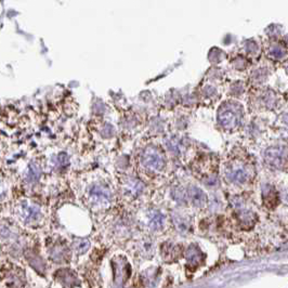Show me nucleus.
<instances>
[{
  "instance_id": "1",
  "label": "nucleus",
  "mask_w": 288,
  "mask_h": 288,
  "mask_svg": "<svg viewBox=\"0 0 288 288\" xmlns=\"http://www.w3.org/2000/svg\"><path fill=\"white\" fill-rule=\"evenodd\" d=\"M141 161L144 168L152 171V173H159L165 167L164 156L156 148H147L144 151Z\"/></svg>"
},
{
  "instance_id": "2",
  "label": "nucleus",
  "mask_w": 288,
  "mask_h": 288,
  "mask_svg": "<svg viewBox=\"0 0 288 288\" xmlns=\"http://www.w3.org/2000/svg\"><path fill=\"white\" fill-rule=\"evenodd\" d=\"M16 215L18 219L22 222H24L25 224H31L39 220V218L41 217V212L40 209L34 205V204L30 202H22L17 206Z\"/></svg>"
},
{
  "instance_id": "3",
  "label": "nucleus",
  "mask_w": 288,
  "mask_h": 288,
  "mask_svg": "<svg viewBox=\"0 0 288 288\" xmlns=\"http://www.w3.org/2000/svg\"><path fill=\"white\" fill-rule=\"evenodd\" d=\"M248 169L244 165H233L226 171V179L230 182L236 184H243L249 178Z\"/></svg>"
},
{
  "instance_id": "4",
  "label": "nucleus",
  "mask_w": 288,
  "mask_h": 288,
  "mask_svg": "<svg viewBox=\"0 0 288 288\" xmlns=\"http://www.w3.org/2000/svg\"><path fill=\"white\" fill-rule=\"evenodd\" d=\"M184 199L185 201L191 202L194 206L203 207L206 205L207 196L201 189L190 187L184 191Z\"/></svg>"
},
{
  "instance_id": "5",
  "label": "nucleus",
  "mask_w": 288,
  "mask_h": 288,
  "mask_svg": "<svg viewBox=\"0 0 288 288\" xmlns=\"http://www.w3.org/2000/svg\"><path fill=\"white\" fill-rule=\"evenodd\" d=\"M266 160L275 168H282L283 166H286V152L276 147L270 148L266 154Z\"/></svg>"
},
{
  "instance_id": "6",
  "label": "nucleus",
  "mask_w": 288,
  "mask_h": 288,
  "mask_svg": "<svg viewBox=\"0 0 288 288\" xmlns=\"http://www.w3.org/2000/svg\"><path fill=\"white\" fill-rule=\"evenodd\" d=\"M185 258H187V261H188V267L191 268L192 270H195V269L201 266L204 261L202 250L199 249L196 245H191L187 249Z\"/></svg>"
},
{
  "instance_id": "7",
  "label": "nucleus",
  "mask_w": 288,
  "mask_h": 288,
  "mask_svg": "<svg viewBox=\"0 0 288 288\" xmlns=\"http://www.w3.org/2000/svg\"><path fill=\"white\" fill-rule=\"evenodd\" d=\"M236 217H238L239 224L244 229H250L255 225L256 222V215L248 209H245L243 207L239 206L236 208Z\"/></svg>"
},
{
  "instance_id": "8",
  "label": "nucleus",
  "mask_w": 288,
  "mask_h": 288,
  "mask_svg": "<svg viewBox=\"0 0 288 288\" xmlns=\"http://www.w3.org/2000/svg\"><path fill=\"white\" fill-rule=\"evenodd\" d=\"M90 199L92 203L96 204H105L110 202L111 194L108 188L103 187V185H99V187H95L90 190Z\"/></svg>"
},
{
  "instance_id": "9",
  "label": "nucleus",
  "mask_w": 288,
  "mask_h": 288,
  "mask_svg": "<svg viewBox=\"0 0 288 288\" xmlns=\"http://www.w3.org/2000/svg\"><path fill=\"white\" fill-rule=\"evenodd\" d=\"M262 198H263L264 205H266L268 208L276 207L278 202H280L277 192L274 190L273 187H269V185L263 190Z\"/></svg>"
},
{
  "instance_id": "10",
  "label": "nucleus",
  "mask_w": 288,
  "mask_h": 288,
  "mask_svg": "<svg viewBox=\"0 0 288 288\" xmlns=\"http://www.w3.org/2000/svg\"><path fill=\"white\" fill-rule=\"evenodd\" d=\"M50 257L58 263L65 261L68 258V250L66 246L61 244H55L52 248L50 249Z\"/></svg>"
},
{
  "instance_id": "11",
  "label": "nucleus",
  "mask_w": 288,
  "mask_h": 288,
  "mask_svg": "<svg viewBox=\"0 0 288 288\" xmlns=\"http://www.w3.org/2000/svg\"><path fill=\"white\" fill-rule=\"evenodd\" d=\"M58 278L63 283L65 286H73L76 283V276L75 274L69 272V270H60L58 273Z\"/></svg>"
},
{
  "instance_id": "12",
  "label": "nucleus",
  "mask_w": 288,
  "mask_h": 288,
  "mask_svg": "<svg viewBox=\"0 0 288 288\" xmlns=\"http://www.w3.org/2000/svg\"><path fill=\"white\" fill-rule=\"evenodd\" d=\"M39 176L40 170L38 168V166H36L35 164H31L26 173V180L29 181V182H35V181L38 180Z\"/></svg>"
},
{
  "instance_id": "13",
  "label": "nucleus",
  "mask_w": 288,
  "mask_h": 288,
  "mask_svg": "<svg viewBox=\"0 0 288 288\" xmlns=\"http://www.w3.org/2000/svg\"><path fill=\"white\" fill-rule=\"evenodd\" d=\"M164 222H165V217L161 215V213L157 212L153 216L152 220H151V226L153 230H160L164 226Z\"/></svg>"
},
{
  "instance_id": "14",
  "label": "nucleus",
  "mask_w": 288,
  "mask_h": 288,
  "mask_svg": "<svg viewBox=\"0 0 288 288\" xmlns=\"http://www.w3.org/2000/svg\"><path fill=\"white\" fill-rule=\"evenodd\" d=\"M162 255H164V257L167 260H171L178 257V250H176V246L168 245V246H165L164 249H162Z\"/></svg>"
},
{
  "instance_id": "15",
  "label": "nucleus",
  "mask_w": 288,
  "mask_h": 288,
  "mask_svg": "<svg viewBox=\"0 0 288 288\" xmlns=\"http://www.w3.org/2000/svg\"><path fill=\"white\" fill-rule=\"evenodd\" d=\"M4 192H6V185L3 184L2 181H0V196L3 195Z\"/></svg>"
}]
</instances>
